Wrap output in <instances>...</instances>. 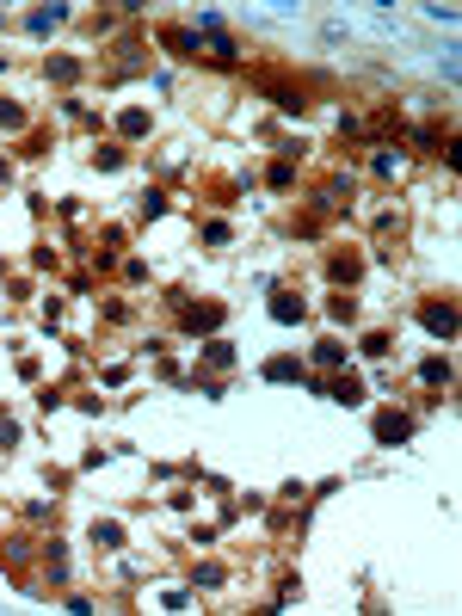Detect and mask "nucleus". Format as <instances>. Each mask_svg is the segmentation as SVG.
Wrapping results in <instances>:
<instances>
[{"label":"nucleus","mask_w":462,"mask_h":616,"mask_svg":"<svg viewBox=\"0 0 462 616\" xmlns=\"http://www.w3.org/2000/svg\"><path fill=\"white\" fill-rule=\"evenodd\" d=\"M425 327H431V333H450L456 314H450V308H425Z\"/></svg>","instance_id":"f257e3e1"},{"label":"nucleus","mask_w":462,"mask_h":616,"mask_svg":"<svg viewBox=\"0 0 462 616\" xmlns=\"http://www.w3.org/2000/svg\"><path fill=\"white\" fill-rule=\"evenodd\" d=\"M272 314H277V321H296V314H302V302H296V296H277Z\"/></svg>","instance_id":"f03ea898"}]
</instances>
